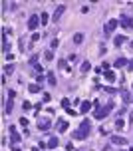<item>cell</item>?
<instances>
[{
	"label": "cell",
	"mask_w": 133,
	"mask_h": 151,
	"mask_svg": "<svg viewBox=\"0 0 133 151\" xmlns=\"http://www.w3.org/2000/svg\"><path fill=\"white\" fill-rule=\"evenodd\" d=\"M62 108H64V110H68V108H70V100H68V98H64V100H62Z\"/></svg>",
	"instance_id": "obj_27"
},
{
	"label": "cell",
	"mask_w": 133,
	"mask_h": 151,
	"mask_svg": "<svg viewBox=\"0 0 133 151\" xmlns=\"http://www.w3.org/2000/svg\"><path fill=\"white\" fill-rule=\"evenodd\" d=\"M2 72H4V74H8V76H10V74H12V72H14V66H12V64H6Z\"/></svg>",
	"instance_id": "obj_20"
},
{
	"label": "cell",
	"mask_w": 133,
	"mask_h": 151,
	"mask_svg": "<svg viewBox=\"0 0 133 151\" xmlns=\"http://www.w3.org/2000/svg\"><path fill=\"white\" fill-rule=\"evenodd\" d=\"M89 70H91V64H89V62H84V64H82V74H88Z\"/></svg>",
	"instance_id": "obj_19"
},
{
	"label": "cell",
	"mask_w": 133,
	"mask_h": 151,
	"mask_svg": "<svg viewBox=\"0 0 133 151\" xmlns=\"http://www.w3.org/2000/svg\"><path fill=\"white\" fill-rule=\"evenodd\" d=\"M125 40H127L125 36H115V38H113V44L119 48V46H123V44H125Z\"/></svg>",
	"instance_id": "obj_13"
},
{
	"label": "cell",
	"mask_w": 133,
	"mask_h": 151,
	"mask_svg": "<svg viewBox=\"0 0 133 151\" xmlns=\"http://www.w3.org/2000/svg\"><path fill=\"white\" fill-rule=\"evenodd\" d=\"M103 92H107V94H117V90H115V88H109V86L103 88Z\"/></svg>",
	"instance_id": "obj_28"
},
{
	"label": "cell",
	"mask_w": 133,
	"mask_h": 151,
	"mask_svg": "<svg viewBox=\"0 0 133 151\" xmlns=\"http://www.w3.org/2000/svg\"><path fill=\"white\" fill-rule=\"evenodd\" d=\"M105 80H107V82H113V80H115V74L107 70V72H105Z\"/></svg>",
	"instance_id": "obj_23"
},
{
	"label": "cell",
	"mask_w": 133,
	"mask_h": 151,
	"mask_svg": "<svg viewBox=\"0 0 133 151\" xmlns=\"http://www.w3.org/2000/svg\"><path fill=\"white\" fill-rule=\"evenodd\" d=\"M91 108H93V102H84V104H82V108H80V112H82V113H88Z\"/></svg>",
	"instance_id": "obj_11"
},
{
	"label": "cell",
	"mask_w": 133,
	"mask_h": 151,
	"mask_svg": "<svg viewBox=\"0 0 133 151\" xmlns=\"http://www.w3.org/2000/svg\"><path fill=\"white\" fill-rule=\"evenodd\" d=\"M111 141L117 143V145H125V143H127V139H125V137H119V135H111Z\"/></svg>",
	"instance_id": "obj_10"
},
{
	"label": "cell",
	"mask_w": 133,
	"mask_h": 151,
	"mask_svg": "<svg viewBox=\"0 0 133 151\" xmlns=\"http://www.w3.org/2000/svg\"><path fill=\"white\" fill-rule=\"evenodd\" d=\"M123 66H129V62L125 58H117L115 60V68H123Z\"/></svg>",
	"instance_id": "obj_14"
},
{
	"label": "cell",
	"mask_w": 133,
	"mask_h": 151,
	"mask_svg": "<svg viewBox=\"0 0 133 151\" xmlns=\"http://www.w3.org/2000/svg\"><path fill=\"white\" fill-rule=\"evenodd\" d=\"M12 151H22V149H20L18 145H12Z\"/></svg>",
	"instance_id": "obj_32"
},
{
	"label": "cell",
	"mask_w": 133,
	"mask_h": 151,
	"mask_svg": "<svg viewBox=\"0 0 133 151\" xmlns=\"http://www.w3.org/2000/svg\"><path fill=\"white\" fill-rule=\"evenodd\" d=\"M32 151H40V147H34V149H32Z\"/></svg>",
	"instance_id": "obj_35"
},
{
	"label": "cell",
	"mask_w": 133,
	"mask_h": 151,
	"mask_svg": "<svg viewBox=\"0 0 133 151\" xmlns=\"http://www.w3.org/2000/svg\"><path fill=\"white\" fill-rule=\"evenodd\" d=\"M48 20H50V16H48V14H42V16H40V22H42V24H48Z\"/></svg>",
	"instance_id": "obj_25"
},
{
	"label": "cell",
	"mask_w": 133,
	"mask_h": 151,
	"mask_svg": "<svg viewBox=\"0 0 133 151\" xmlns=\"http://www.w3.org/2000/svg\"><path fill=\"white\" fill-rule=\"evenodd\" d=\"M89 131H91V123H89L88 119H84L82 125H80V129H76V131L72 133V137H74V139H86L89 135Z\"/></svg>",
	"instance_id": "obj_1"
},
{
	"label": "cell",
	"mask_w": 133,
	"mask_h": 151,
	"mask_svg": "<svg viewBox=\"0 0 133 151\" xmlns=\"http://www.w3.org/2000/svg\"><path fill=\"white\" fill-rule=\"evenodd\" d=\"M44 58H46V60H54V54H52V50H46V52H44Z\"/></svg>",
	"instance_id": "obj_24"
},
{
	"label": "cell",
	"mask_w": 133,
	"mask_h": 151,
	"mask_svg": "<svg viewBox=\"0 0 133 151\" xmlns=\"http://www.w3.org/2000/svg\"><path fill=\"white\" fill-rule=\"evenodd\" d=\"M66 129H68V121H66V119H60V121H58V131L64 133Z\"/></svg>",
	"instance_id": "obj_12"
},
{
	"label": "cell",
	"mask_w": 133,
	"mask_h": 151,
	"mask_svg": "<svg viewBox=\"0 0 133 151\" xmlns=\"http://www.w3.org/2000/svg\"><path fill=\"white\" fill-rule=\"evenodd\" d=\"M82 42H84V34H82V32L74 34V44H82Z\"/></svg>",
	"instance_id": "obj_17"
},
{
	"label": "cell",
	"mask_w": 133,
	"mask_h": 151,
	"mask_svg": "<svg viewBox=\"0 0 133 151\" xmlns=\"http://www.w3.org/2000/svg\"><path fill=\"white\" fill-rule=\"evenodd\" d=\"M30 108H34L30 102H24V104H22V110H30Z\"/></svg>",
	"instance_id": "obj_29"
},
{
	"label": "cell",
	"mask_w": 133,
	"mask_h": 151,
	"mask_svg": "<svg viewBox=\"0 0 133 151\" xmlns=\"http://www.w3.org/2000/svg\"><path fill=\"white\" fill-rule=\"evenodd\" d=\"M131 151H133V147H131Z\"/></svg>",
	"instance_id": "obj_37"
},
{
	"label": "cell",
	"mask_w": 133,
	"mask_h": 151,
	"mask_svg": "<svg viewBox=\"0 0 133 151\" xmlns=\"http://www.w3.org/2000/svg\"><path fill=\"white\" fill-rule=\"evenodd\" d=\"M113 110V102H109V104H105V108H99L97 112H95V119H103V117H107V113Z\"/></svg>",
	"instance_id": "obj_2"
},
{
	"label": "cell",
	"mask_w": 133,
	"mask_h": 151,
	"mask_svg": "<svg viewBox=\"0 0 133 151\" xmlns=\"http://www.w3.org/2000/svg\"><path fill=\"white\" fill-rule=\"evenodd\" d=\"M20 125H22V127H26V125H28V119H26V117H22V119H20Z\"/></svg>",
	"instance_id": "obj_31"
},
{
	"label": "cell",
	"mask_w": 133,
	"mask_h": 151,
	"mask_svg": "<svg viewBox=\"0 0 133 151\" xmlns=\"http://www.w3.org/2000/svg\"><path fill=\"white\" fill-rule=\"evenodd\" d=\"M129 117H131V119H129V121H131V123H133V112H131V113H129Z\"/></svg>",
	"instance_id": "obj_34"
},
{
	"label": "cell",
	"mask_w": 133,
	"mask_h": 151,
	"mask_svg": "<svg viewBox=\"0 0 133 151\" xmlns=\"http://www.w3.org/2000/svg\"><path fill=\"white\" fill-rule=\"evenodd\" d=\"M64 10H66V6H64V4H60V6L56 8V12H54V16H52V20L56 22V20H58V18H60V16L64 14Z\"/></svg>",
	"instance_id": "obj_8"
},
{
	"label": "cell",
	"mask_w": 133,
	"mask_h": 151,
	"mask_svg": "<svg viewBox=\"0 0 133 151\" xmlns=\"http://www.w3.org/2000/svg\"><path fill=\"white\" fill-rule=\"evenodd\" d=\"M56 147H58V137H52L48 141V149H56Z\"/></svg>",
	"instance_id": "obj_15"
},
{
	"label": "cell",
	"mask_w": 133,
	"mask_h": 151,
	"mask_svg": "<svg viewBox=\"0 0 133 151\" xmlns=\"http://www.w3.org/2000/svg\"><path fill=\"white\" fill-rule=\"evenodd\" d=\"M123 127H125V121L117 117V121H115V129H123Z\"/></svg>",
	"instance_id": "obj_22"
},
{
	"label": "cell",
	"mask_w": 133,
	"mask_h": 151,
	"mask_svg": "<svg viewBox=\"0 0 133 151\" xmlns=\"http://www.w3.org/2000/svg\"><path fill=\"white\" fill-rule=\"evenodd\" d=\"M66 66H68V64H66V60H60V62H58V68H62V70H64Z\"/></svg>",
	"instance_id": "obj_30"
},
{
	"label": "cell",
	"mask_w": 133,
	"mask_h": 151,
	"mask_svg": "<svg viewBox=\"0 0 133 151\" xmlns=\"http://www.w3.org/2000/svg\"><path fill=\"white\" fill-rule=\"evenodd\" d=\"M28 90H30V94H38V92H40V86H38V84H30Z\"/></svg>",
	"instance_id": "obj_18"
},
{
	"label": "cell",
	"mask_w": 133,
	"mask_h": 151,
	"mask_svg": "<svg viewBox=\"0 0 133 151\" xmlns=\"http://www.w3.org/2000/svg\"><path fill=\"white\" fill-rule=\"evenodd\" d=\"M10 141L16 145V143H20V135H18V131H16V127L14 125H10Z\"/></svg>",
	"instance_id": "obj_6"
},
{
	"label": "cell",
	"mask_w": 133,
	"mask_h": 151,
	"mask_svg": "<svg viewBox=\"0 0 133 151\" xmlns=\"http://www.w3.org/2000/svg\"><path fill=\"white\" fill-rule=\"evenodd\" d=\"M38 24H40V16H36V14H32L30 18H28V30H36L38 28Z\"/></svg>",
	"instance_id": "obj_4"
},
{
	"label": "cell",
	"mask_w": 133,
	"mask_h": 151,
	"mask_svg": "<svg viewBox=\"0 0 133 151\" xmlns=\"http://www.w3.org/2000/svg\"><path fill=\"white\" fill-rule=\"evenodd\" d=\"M30 66H38V56H30Z\"/></svg>",
	"instance_id": "obj_26"
},
{
	"label": "cell",
	"mask_w": 133,
	"mask_h": 151,
	"mask_svg": "<svg viewBox=\"0 0 133 151\" xmlns=\"http://www.w3.org/2000/svg\"><path fill=\"white\" fill-rule=\"evenodd\" d=\"M129 46H131V48H133V42H131V44H129Z\"/></svg>",
	"instance_id": "obj_36"
},
{
	"label": "cell",
	"mask_w": 133,
	"mask_h": 151,
	"mask_svg": "<svg viewBox=\"0 0 133 151\" xmlns=\"http://www.w3.org/2000/svg\"><path fill=\"white\" fill-rule=\"evenodd\" d=\"M4 112L6 113L12 112V98H8V102H4Z\"/></svg>",
	"instance_id": "obj_16"
},
{
	"label": "cell",
	"mask_w": 133,
	"mask_h": 151,
	"mask_svg": "<svg viewBox=\"0 0 133 151\" xmlns=\"http://www.w3.org/2000/svg\"><path fill=\"white\" fill-rule=\"evenodd\" d=\"M129 70H131V72H133V60H131V62H129Z\"/></svg>",
	"instance_id": "obj_33"
},
{
	"label": "cell",
	"mask_w": 133,
	"mask_h": 151,
	"mask_svg": "<svg viewBox=\"0 0 133 151\" xmlns=\"http://www.w3.org/2000/svg\"><path fill=\"white\" fill-rule=\"evenodd\" d=\"M50 127H52V121H50V119H42V121H38V129H40V131H48Z\"/></svg>",
	"instance_id": "obj_7"
},
{
	"label": "cell",
	"mask_w": 133,
	"mask_h": 151,
	"mask_svg": "<svg viewBox=\"0 0 133 151\" xmlns=\"http://www.w3.org/2000/svg\"><path fill=\"white\" fill-rule=\"evenodd\" d=\"M119 26H123L125 30H131V28H133V18H131V16H125V14H123V16L119 18Z\"/></svg>",
	"instance_id": "obj_3"
},
{
	"label": "cell",
	"mask_w": 133,
	"mask_h": 151,
	"mask_svg": "<svg viewBox=\"0 0 133 151\" xmlns=\"http://www.w3.org/2000/svg\"><path fill=\"white\" fill-rule=\"evenodd\" d=\"M48 84L50 86H56V76L52 74V72H48Z\"/></svg>",
	"instance_id": "obj_21"
},
{
	"label": "cell",
	"mask_w": 133,
	"mask_h": 151,
	"mask_svg": "<svg viewBox=\"0 0 133 151\" xmlns=\"http://www.w3.org/2000/svg\"><path fill=\"white\" fill-rule=\"evenodd\" d=\"M119 96H121L123 104H129V102H131V96H129V92H127V90H121V92H119Z\"/></svg>",
	"instance_id": "obj_9"
},
{
	"label": "cell",
	"mask_w": 133,
	"mask_h": 151,
	"mask_svg": "<svg viewBox=\"0 0 133 151\" xmlns=\"http://www.w3.org/2000/svg\"><path fill=\"white\" fill-rule=\"evenodd\" d=\"M117 26H119V20L111 18V20H109V22L105 24V30H103V32H105V34H111V32H113V30H115Z\"/></svg>",
	"instance_id": "obj_5"
}]
</instances>
